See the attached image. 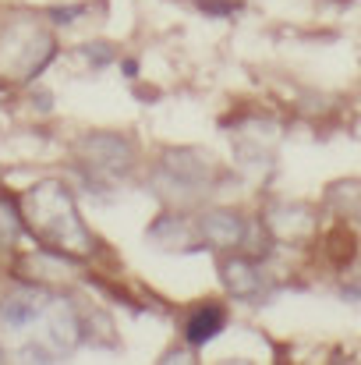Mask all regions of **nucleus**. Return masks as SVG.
I'll return each instance as SVG.
<instances>
[{"label":"nucleus","mask_w":361,"mask_h":365,"mask_svg":"<svg viewBox=\"0 0 361 365\" xmlns=\"http://www.w3.org/2000/svg\"><path fill=\"white\" fill-rule=\"evenodd\" d=\"M53 53H57L53 39L32 21H14L0 36V71H18V78L25 82H32L50 64Z\"/></svg>","instance_id":"f03ea898"},{"label":"nucleus","mask_w":361,"mask_h":365,"mask_svg":"<svg viewBox=\"0 0 361 365\" xmlns=\"http://www.w3.org/2000/svg\"><path fill=\"white\" fill-rule=\"evenodd\" d=\"M149 242H156L159 248H188L195 242V235H192V227L181 217H159L149 227Z\"/></svg>","instance_id":"1a4fd4ad"},{"label":"nucleus","mask_w":361,"mask_h":365,"mask_svg":"<svg viewBox=\"0 0 361 365\" xmlns=\"http://www.w3.org/2000/svg\"><path fill=\"white\" fill-rule=\"evenodd\" d=\"M220 277H224V287L234 294V298H258L262 294V273L251 259H227L220 266Z\"/></svg>","instance_id":"0eeeda50"},{"label":"nucleus","mask_w":361,"mask_h":365,"mask_svg":"<svg viewBox=\"0 0 361 365\" xmlns=\"http://www.w3.org/2000/svg\"><path fill=\"white\" fill-rule=\"evenodd\" d=\"M266 227H269V235L276 238V242H305L308 235H312V227H315V217H312V210L308 206H294V202H283V206H276L269 217H266Z\"/></svg>","instance_id":"39448f33"},{"label":"nucleus","mask_w":361,"mask_h":365,"mask_svg":"<svg viewBox=\"0 0 361 365\" xmlns=\"http://www.w3.org/2000/svg\"><path fill=\"white\" fill-rule=\"evenodd\" d=\"M82 57H85L93 68H103V64L114 61V50H110V43H89V46H82Z\"/></svg>","instance_id":"9b49d317"},{"label":"nucleus","mask_w":361,"mask_h":365,"mask_svg":"<svg viewBox=\"0 0 361 365\" xmlns=\"http://www.w3.org/2000/svg\"><path fill=\"white\" fill-rule=\"evenodd\" d=\"M25 206V220L32 224V235L46 248H57L68 259H89L93 255V238L78 217V206L71 199V192L61 181H39L25 192L21 199Z\"/></svg>","instance_id":"f257e3e1"},{"label":"nucleus","mask_w":361,"mask_h":365,"mask_svg":"<svg viewBox=\"0 0 361 365\" xmlns=\"http://www.w3.org/2000/svg\"><path fill=\"white\" fill-rule=\"evenodd\" d=\"M206 14H216V18H227V14H234V11H241L238 0H195Z\"/></svg>","instance_id":"f8f14e48"},{"label":"nucleus","mask_w":361,"mask_h":365,"mask_svg":"<svg viewBox=\"0 0 361 365\" xmlns=\"http://www.w3.org/2000/svg\"><path fill=\"white\" fill-rule=\"evenodd\" d=\"M78 153H82V163H85L96 178H120V174L131 167V160H135L131 142L120 138V135H110V131H93V135H85L82 145H78Z\"/></svg>","instance_id":"20e7f679"},{"label":"nucleus","mask_w":361,"mask_h":365,"mask_svg":"<svg viewBox=\"0 0 361 365\" xmlns=\"http://www.w3.org/2000/svg\"><path fill=\"white\" fill-rule=\"evenodd\" d=\"M199 227H202V238L209 245H216V248H238L244 242V235H248L244 217H238L234 210H213V213L202 217Z\"/></svg>","instance_id":"423d86ee"},{"label":"nucleus","mask_w":361,"mask_h":365,"mask_svg":"<svg viewBox=\"0 0 361 365\" xmlns=\"http://www.w3.org/2000/svg\"><path fill=\"white\" fill-rule=\"evenodd\" d=\"M21 231H25V217H21L18 202L7 199V195H0V248L14 245L21 238Z\"/></svg>","instance_id":"9d476101"},{"label":"nucleus","mask_w":361,"mask_h":365,"mask_svg":"<svg viewBox=\"0 0 361 365\" xmlns=\"http://www.w3.org/2000/svg\"><path fill=\"white\" fill-rule=\"evenodd\" d=\"M224 327H227V312H224L220 305H199V309L188 316V323H184V341H188L192 348H202V344H209L213 337H220Z\"/></svg>","instance_id":"6e6552de"},{"label":"nucleus","mask_w":361,"mask_h":365,"mask_svg":"<svg viewBox=\"0 0 361 365\" xmlns=\"http://www.w3.org/2000/svg\"><path fill=\"white\" fill-rule=\"evenodd\" d=\"M156 185L163 195H199L209 185V160L195 149H167L156 170Z\"/></svg>","instance_id":"7ed1b4c3"}]
</instances>
